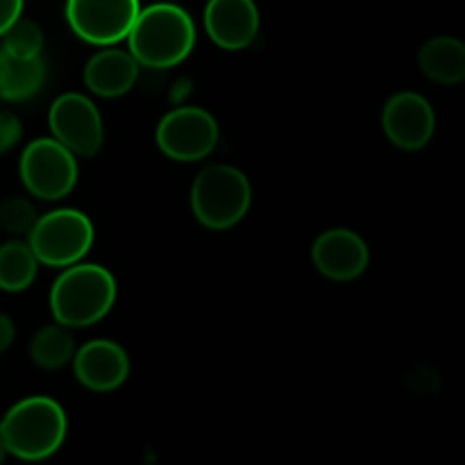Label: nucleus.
I'll return each mask as SVG.
<instances>
[{
	"label": "nucleus",
	"mask_w": 465,
	"mask_h": 465,
	"mask_svg": "<svg viewBox=\"0 0 465 465\" xmlns=\"http://www.w3.org/2000/svg\"><path fill=\"white\" fill-rule=\"evenodd\" d=\"M68 434L62 404L45 395H32L14 404L0 420V436L7 454L23 461H41L57 452Z\"/></svg>",
	"instance_id": "obj_2"
},
{
	"label": "nucleus",
	"mask_w": 465,
	"mask_h": 465,
	"mask_svg": "<svg viewBox=\"0 0 465 465\" xmlns=\"http://www.w3.org/2000/svg\"><path fill=\"white\" fill-rule=\"evenodd\" d=\"M48 125L53 139L66 145L75 157H94L104 143V125L98 107L86 95L64 94L50 104Z\"/></svg>",
	"instance_id": "obj_8"
},
{
	"label": "nucleus",
	"mask_w": 465,
	"mask_h": 465,
	"mask_svg": "<svg viewBox=\"0 0 465 465\" xmlns=\"http://www.w3.org/2000/svg\"><path fill=\"white\" fill-rule=\"evenodd\" d=\"M5 457H7V448H5V443H3V436H0V463L5 461Z\"/></svg>",
	"instance_id": "obj_24"
},
{
	"label": "nucleus",
	"mask_w": 465,
	"mask_h": 465,
	"mask_svg": "<svg viewBox=\"0 0 465 465\" xmlns=\"http://www.w3.org/2000/svg\"><path fill=\"white\" fill-rule=\"evenodd\" d=\"M36 271L39 259L27 241L14 239L0 245V289L7 293H21L35 282Z\"/></svg>",
	"instance_id": "obj_17"
},
{
	"label": "nucleus",
	"mask_w": 465,
	"mask_h": 465,
	"mask_svg": "<svg viewBox=\"0 0 465 465\" xmlns=\"http://www.w3.org/2000/svg\"><path fill=\"white\" fill-rule=\"evenodd\" d=\"M94 239V223L80 209H53L36 218L27 234L35 257L50 268H66L82 262Z\"/></svg>",
	"instance_id": "obj_5"
},
{
	"label": "nucleus",
	"mask_w": 465,
	"mask_h": 465,
	"mask_svg": "<svg viewBox=\"0 0 465 465\" xmlns=\"http://www.w3.org/2000/svg\"><path fill=\"white\" fill-rule=\"evenodd\" d=\"M23 125L12 112H0V154L9 153L21 141Z\"/></svg>",
	"instance_id": "obj_21"
},
{
	"label": "nucleus",
	"mask_w": 465,
	"mask_h": 465,
	"mask_svg": "<svg viewBox=\"0 0 465 465\" xmlns=\"http://www.w3.org/2000/svg\"><path fill=\"white\" fill-rule=\"evenodd\" d=\"M252 203L248 175L230 163H213L198 173L191 186V209L207 230L239 225Z\"/></svg>",
	"instance_id": "obj_4"
},
{
	"label": "nucleus",
	"mask_w": 465,
	"mask_h": 465,
	"mask_svg": "<svg viewBox=\"0 0 465 465\" xmlns=\"http://www.w3.org/2000/svg\"><path fill=\"white\" fill-rule=\"evenodd\" d=\"M418 64L425 77L436 84H461L465 80V45L454 36H434L422 44Z\"/></svg>",
	"instance_id": "obj_15"
},
{
	"label": "nucleus",
	"mask_w": 465,
	"mask_h": 465,
	"mask_svg": "<svg viewBox=\"0 0 465 465\" xmlns=\"http://www.w3.org/2000/svg\"><path fill=\"white\" fill-rule=\"evenodd\" d=\"M141 9V0H66V21L82 41L114 45L123 41Z\"/></svg>",
	"instance_id": "obj_9"
},
{
	"label": "nucleus",
	"mask_w": 465,
	"mask_h": 465,
	"mask_svg": "<svg viewBox=\"0 0 465 465\" xmlns=\"http://www.w3.org/2000/svg\"><path fill=\"white\" fill-rule=\"evenodd\" d=\"M381 127L393 145L402 150H420L434 136L436 114L425 95L402 91L389 98L381 112Z\"/></svg>",
	"instance_id": "obj_10"
},
{
	"label": "nucleus",
	"mask_w": 465,
	"mask_h": 465,
	"mask_svg": "<svg viewBox=\"0 0 465 465\" xmlns=\"http://www.w3.org/2000/svg\"><path fill=\"white\" fill-rule=\"evenodd\" d=\"M71 361L77 381L94 393H112L130 375V357L109 339L89 341L75 350Z\"/></svg>",
	"instance_id": "obj_12"
},
{
	"label": "nucleus",
	"mask_w": 465,
	"mask_h": 465,
	"mask_svg": "<svg viewBox=\"0 0 465 465\" xmlns=\"http://www.w3.org/2000/svg\"><path fill=\"white\" fill-rule=\"evenodd\" d=\"M18 173L35 198L62 200L77 184V159L57 139L41 136L23 150Z\"/></svg>",
	"instance_id": "obj_6"
},
{
	"label": "nucleus",
	"mask_w": 465,
	"mask_h": 465,
	"mask_svg": "<svg viewBox=\"0 0 465 465\" xmlns=\"http://www.w3.org/2000/svg\"><path fill=\"white\" fill-rule=\"evenodd\" d=\"M23 3L25 0H0V36L16 18H21Z\"/></svg>",
	"instance_id": "obj_22"
},
{
	"label": "nucleus",
	"mask_w": 465,
	"mask_h": 465,
	"mask_svg": "<svg viewBox=\"0 0 465 465\" xmlns=\"http://www.w3.org/2000/svg\"><path fill=\"white\" fill-rule=\"evenodd\" d=\"M116 302V280L100 263L77 262L64 268L50 289V312L64 327H89Z\"/></svg>",
	"instance_id": "obj_3"
},
{
	"label": "nucleus",
	"mask_w": 465,
	"mask_h": 465,
	"mask_svg": "<svg viewBox=\"0 0 465 465\" xmlns=\"http://www.w3.org/2000/svg\"><path fill=\"white\" fill-rule=\"evenodd\" d=\"M73 354H75V339L71 334V327H64L59 322L41 327L30 341L32 363L44 371H59L71 361Z\"/></svg>",
	"instance_id": "obj_18"
},
{
	"label": "nucleus",
	"mask_w": 465,
	"mask_h": 465,
	"mask_svg": "<svg viewBox=\"0 0 465 465\" xmlns=\"http://www.w3.org/2000/svg\"><path fill=\"white\" fill-rule=\"evenodd\" d=\"M139 80V62L130 50L109 48L94 54L84 66V84L91 94L100 98H118L125 95Z\"/></svg>",
	"instance_id": "obj_14"
},
{
	"label": "nucleus",
	"mask_w": 465,
	"mask_h": 465,
	"mask_svg": "<svg viewBox=\"0 0 465 465\" xmlns=\"http://www.w3.org/2000/svg\"><path fill=\"white\" fill-rule=\"evenodd\" d=\"M45 75L44 57H14L0 50V98L7 103H21L39 94Z\"/></svg>",
	"instance_id": "obj_16"
},
{
	"label": "nucleus",
	"mask_w": 465,
	"mask_h": 465,
	"mask_svg": "<svg viewBox=\"0 0 465 465\" xmlns=\"http://www.w3.org/2000/svg\"><path fill=\"white\" fill-rule=\"evenodd\" d=\"M313 266L321 275L334 282L357 280L371 262L368 245L357 232L334 227L327 230L313 241L312 248Z\"/></svg>",
	"instance_id": "obj_11"
},
{
	"label": "nucleus",
	"mask_w": 465,
	"mask_h": 465,
	"mask_svg": "<svg viewBox=\"0 0 465 465\" xmlns=\"http://www.w3.org/2000/svg\"><path fill=\"white\" fill-rule=\"evenodd\" d=\"M159 150L173 162H200L216 150L221 130L207 109L184 104L159 121L154 132Z\"/></svg>",
	"instance_id": "obj_7"
},
{
	"label": "nucleus",
	"mask_w": 465,
	"mask_h": 465,
	"mask_svg": "<svg viewBox=\"0 0 465 465\" xmlns=\"http://www.w3.org/2000/svg\"><path fill=\"white\" fill-rule=\"evenodd\" d=\"M204 30L223 50H243L259 35V9L254 0H209Z\"/></svg>",
	"instance_id": "obj_13"
},
{
	"label": "nucleus",
	"mask_w": 465,
	"mask_h": 465,
	"mask_svg": "<svg viewBox=\"0 0 465 465\" xmlns=\"http://www.w3.org/2000/svg\"><path fill=\"white\" fill-rule=\"evenodd\" d=\"M125 39L139 66L163 71L193 53L195 23L180 5L154 3L139 9Z\"/></svg>",
	"instance_id": "obj_1"
},
{
	"label": "nucleus",
	"mask_w": 465,
	"mask_h": 465,
	"mask_svg": "<svg viewBox=\"0 0 465 465\" xmlns=\"http://www.w3.org/2000/svg\"><path fill=\"white\" fill-rule=\"evenodd\" d=\"M14 336H16V327H14V321L7 316V313L0 312V354L7 352L14 343Z\"/></svg>",
	"instance_id": "obj_23"
},
{
	"label": "nucleus",
	"mask_w": 465,
	"mask_h": 465,
	"mask_svg": "<svg viewBox=\"0 0 465 465\" xmlns=\"http://www.w3.org/2000/svg\"><path fill=\"white\" fill-rule=\"evenodd\" d=\"M14 57H41L44 53V30L30 18H16L3 32V48Z\"/></svg>",
	"instance_id": "obj_19"
},
{
	"label": "nucleus",
	"mask_w": 465,
	"mask_h": 465,
	"mask_svg": "<svg viewBox=\"0 0 465 465\" xmlns=\"http://www.w3.org/2000/svg\"><path fill=\"white\" fill-rule=\"evenodd\" d=\"M36 209L25 198H7L0 203V227L12 236H27L36 223Z\"/></svg>",
	"instance_id": "obj_20"
}]
</instances>
